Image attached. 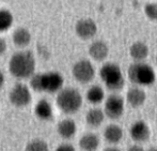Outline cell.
Here are the masks:
<instances>
[{
	"instance_id": "obj_1",
	"label": "cell",
	"mask_w": 157,
	"mask_h": 151,
	"mask_svg": "<svg viewBox=\"0 0 157 151\" xmlns=\"http://www.w3.org/2000/svg\"><path fill=\"white\" fill-rule=\"evenodd\" d=\"M9 68L13 76L17 78H27L34 72V57L30 52L16 53L11 58Z\"/></svg>"
},
{
	"instance_id": "obj_2",
	"label": "cell",
	"mask_w": 157,
	"mask_h": 151,
	"mask_svg": "<svg viewBox=\"0 0 157 151\" xmlns=\"http://www.w3.org/2000/svg\"><path fill=\"white\" fill-rule=\"evenodd\" d=\"M99 76L109 90L120 91L124 87L125 79L118 64L112 63V62L105 63L101 68Z\"/></svg>"
},
{
	"instance_id": "obj_3",
	"label": "cell",
	"mask_w": 157,
	"mask_h": 151,
	"mask_svg": "<svg viewBox=\"0 0 157 151\" xmlns=\"http://www.w3.org/2000/svg\"><path fill=\"white\" fill-rule=\"evenodd\" d=\"M128 78L138 86H150L155 81L156 75L151 66L143 62H135L128 68Z\"/></svg>"
},
{
	"instance_id": "obj_4",
	"label": "cell",
	"mask_w": 157,
	"mask_h": 151,
	"mask_svg": "<svg viewBox=\"0 0 157 151\" xmlns=\"http://www.w3.org/2000/svg\"><path fill=\"white\" fill-rule=\"evenodd\" d=\"M31 87L35 91L56 92L61 89L63 85V77L57 72H49L45 74H36L32 77Z\"/></svg>"
},
{
	"instance_id": "obj_5",
	"label": "cell",
	"mask_w": 157,
	"mask_h": 151,
	"mask_svg": "<svg viewBox=\"0 0 157 151\" xmlns=\"http://www.w3.org/2000/svg\"><path fill=\"white\" fill-rule=\"evenodd\" d=\"M59 108L65 114H74L78 112L82 105V97L78 90L74 88H66L59 92L57 97Z\"/></svg>"
},
{
	"instance_id": "obj_6",
	"label": "cell",
	"mask_w": 157,
	"mask_h": 151,
	"mask_svg": "<svg viewBox=\"0 0 157 151\" xmlns=\"http://www.w3.org/2000/svg\"><path fill=\"white\" fill-rule=\"evenodd\" d=\"M73 76L77 81L81 84L90 83L95 76V70L93 64L89 60H79L73 66Z\"/></svg>"
},
{
	"instance_id": "obj_7",
	"label": "cell",
	"mask_w": 157,
	"mask_h": 151,
	"mask_svg": "<svg viewBox=\"0 0 157 151\" xmlns=\"http://www.w3.org/2000/svg\"><path fill=\"white\" fill-rule=\"evenodd\" d=\"M124 113V100L119 94H111L105 102V115L112 120L122 117Z\"/></svg>"
},
{
	"instance_id": "obj_8",
	"label": "cell",
	"mask_w": 157,
	"mask_h": 151,
	"mask_svg": "<svg viewBox=\"0 0 157 151\" xmlns=\"http://www.w3.org/2000/svg\"><path fill=\"white\" fill-rule=\"evenodd\" d=\"M10 101L13 105L18 107L28 105L31 101V94L29 89L23 84L15 85L10 92Z\"/></svg>"
},
{
	"instance_id": "obj_9",
	"label": "cell",
	"mask_w": 157,
	"mask_h": 151,
	"mask_svg": "<svg viewBox=\"0 0 157 151\" xmlns=\"http://www.w3.org/2000/svg\"><path fill=\"white\" fill-rule=\"evenodd\" d=\"M75 31L76 34L82 40H90L96 34L97 26L94 21L90 18L80 19L77 22L75 26Z\"/></svg>"
},
{
	"instance_id": "obj_10",
	"label": "cell",
	"mask_w": 157,
	"mask_h": 151,
	"mask_svg": "<svg viewBox=\"0 0 157 151\" xmlns=\"http://www.w3.org/2000/svg\"><path fill=\"white\" fill-rule=\"evenodd\" d=\"M129 134L132 141L137 143H143L150 138L151 131H150L149 125L144 121H136L130 126Z\"/></svg>"
},
{
	"instance_id": "obj_11",
	"label": "cell",
	"mask_w": 157,
	"mask_h": 151,
	"mask_svg": "<svg viewBox=\"0 0 157 151\" xmlns=\"http://www.w3.org/2000/svg\"><path fill=\"white\" fill-rule=\"evenodd\" d=\"M145 99H147V94H145L144 90L141 89L140 87H132L126 93V100L127 103L130 106L137 108L140 107L144 104Z\"/></svg>"
},
{
	"instance_id": "obj_12",
	"label": "cell",
	"mask_w": 157,
	"mask_h": 151,
	"mask_svg": "<svg viewBox=\"0 0 157 151\" xmlns=\"http://www.w3.org/2000/svg\"><path fill=\"white\" fill-rule=\"evenodd\" d=\"M89 54L94 60L103 61L107 58L109 54V48L104 41H95L90 45Z\"/></svg>"
},
{
	"instance_id": "obj_13",
	"label": "cell",
	"mask_w": 157,
	"mask_h": 151,
	"mask_svg": "<svg viewBox=\"0 0 157 151\" xmlns=\"http://www.w3.org/2000/svg\"><path fill=\"white\" fill-rule=\"evenodd\" d=\"M129 55L136 62H142L149 56V47L143 42H135L129 48Z\"/></svg>"
},
{
	"instance_id": "obj_14",
	"label": "cell",
	"mask_w": 157,
	"mask_h": 151,
	"mask_svg": "<svg viewBox=\"0 0 157 151\" xmlns=\"http://www.w3.org/2000/svg\"><path fill=\"white\" fill-rule=\"evenodd\" d=\"M105 139L110 144H118L123 137V130L118 124H109L104 132Z\"/></svg>"
},
{
	"instance_id": "obj_15",
	"label": "cell",
	"mask_w": 157,
	"mask_h": 151,
	"mask_svg": "<svg viewBox=\"0 0 157 151\" xmlns=\"http://www.w3.org/2000/svg\"><path fill=\"white\" fill-rule=\"evenodd\" d=\"M79 146L83 151H95L99 146V137L93 133H88L80 138Z\"/></svg>"
},
{
	"instance_id": "obj_16",
	"label": "cell",
	"mask_w": 157,
	"mask_h": 151,
	"mask_svg": "<svg viewBox=\"0 0 157 151\" xmlns=\"http://www.w3.org/2000/svg\"><path fill=\"white\" fill-rule=\"evenodd\" d=\"M76 123L72 119H64L58 124V133L63 138H71L76 133Z\"/></svg>"
},
{
	"instance_id": "obj_17",
	"label": "cell",
	"mask_w": 157,
	"mask_h": 151,
	"mask_svg": "<svg viewBox=\"0 0 157 151\" xmlns=\"http://www.w3.org/2000/svg\"><path fill=\"white\" fill-rule=\"evenodd\" d=\"M105 119V113L99 108H92L86 115V121L91 128H97L103 123Z\"/></svg>"
},
{
	"instance_id": "obj_18",
	"label": "cell",
	"mask_w": 157,
	"mask_h": 151,
	"mask_svg": "<svg viewBox=\"0 0 157 151\" xmlns=\"http://www.w3.org/2000/svg\"><path fill=\"white\" fill-rule=\"evenodd\" d=\"M35 115L40 119L48 120L52 117V109L50 104L46 100H41L35 106Z\"/></svg>"
},
{
	"instance_id": "obj_19",
	"label": "cell",
	"mask_w": 157,
	"mask_h": 151,
	"mask_svg": "<svg viewBox=\"0 0 157 151\" xmlns=\"http://www.w3.org/2000/svg\"><path fill=\"white\" fill-rule=\"evenodd\" d=\"M30 40H31V35L27 29L19 28L13 33V42L15 45L19 46V47L27 46L30 43Z\"/></svg>"
},
{
	"instance_id": "obj_20",
	"label": "cell",
	"mask_w": 157,
	"mask_h": 151,
	"mask_svg": "<svg viewBox=\"0 0 157 151\" xmlns=\"http://www.w3.org/2000/svg\"><path fill=\"white\" fill-rule=\"evenodd\" d=\"M105 97V92L101 86H92L87 92V100L92 104H99Z\"/></svg>"
},
{
	"instance_id": "obj_21",
	"label": "cell",
	"mask_w": 157,
	"mask_h": 151,
	"mask_svg": "<svg viewBox=\"0 0 157 151\" xmlns=\"http://www.w3.org/2000/svg\"><path fill=\"white\" fill-rule=\"evenodd\" d=\"M13 23V16L9 11L0 10V31H4L11 27Z\"/></svg>"
},
{
	"instance_id": "obj_22",
	"label": "cell",
	"mask_w": 157,
	"mask_h": 151,
	"mask_svg": "<svg viewBox=\"0 0 157 151\" xmlns=\"http://www.w3.org/2000/svg\"><path fill=\"white\" fill-rule=\"evenodd\" d=\"M26 151H48V146L41 139H35L27 145Z\"/></svg>"
},
{
	"instance_id": "obj_23",
	"label": "cell",
	"mask_w": 157,
	"mask_h": 151,
	"mask_svg": "<svg viewBox=\"0 0 157 151\" xmlns=\"http://www.w3.org/2000/svg\"><path fill=\"white\" fill-rule=\"evenodd\" d=\"M144 13L151 21H157V2H151L144 6Z\"/></svg>"
},
{
	"instance_id": "obj_24",
	"label": "cell",
	"mask_w": 157,
	"mask_h": 151,
	"mask_svg": "<svg viewBox=\"0 0 157 151\" xmlns=\"http://www.w3.org/2000/svg\"><path fill=\"white\" fill-rule=\"evenodd\" d=\"M56 151H76V150H75V148L73 147L72 145H68V144H63V145L59 146V147L57 148Z\"/></svg>"
},
{
	"instance_id": "obj_25",
	"label": "cell",
	"mask_w": 157,
	"mask_h": 151,
	"mask_svg": "<svg viewBox=\"0 0 157 151\" xmlns=\"http://www.w3.org/2000/svg\"><path fill=\"white\" fill-rule=\"evenodd\" d=\"M6 42H4L3 39H1V38H0V56H1L4 52H6Z\"/></svg>"
},
{
	"instance_id": "obj_26",
	"label": "cell",
	"mask_w": 157,
	"mask_h": 151,
	"mask_svg": "<svg viewBox=\"0 0 157 151\" xmlns=\"http://www.w3.org/2000/svg\"><path fill=\"white\" fill-rule=\"evenodd\" d=\"M127 151H144V149L138 145H134V146H132V147L128 148Z\"/></svg>"
},
{
	"instance_id": "obj_27",
	"label": "cell",
	"mask_w": 157,
	"mask_h": 151,
	"mask_svg": "<svg viewBox=\"0 0 157 151\" xmlns=\"http://www.w3.org/2000/svg\"><path fill=\"white\" fill-rule=\"evenodd\" d=\"M3 84H4V76H3V74H2L1 71H0V89L2 88Z\"/></svg>"
},
{
	"instance_id": "obj_28",
	"label": "cell",
	"mask_w": 157,
	"mask_h": 151,
	"mask_svg": "<svg viewBox=\"0 0 157 151\" xmlns=\"http://www.w3.org/2000/svg\"><path fill=\"white\" fill-rule=\"evenodd\" d=\"M104 151H121V150H119L118 148H107V149H105Z\"/></svg>"
},
{
	"instance_id": "obj_29",
	"label": "cell",
	"mask_w": 157,
	"mask_h": 151,
	"mask_svg": "<svg viewBox=\"0 0 157 151\" xmlns=\"http://www.w3.org/2000/svg\"><path fill=\"white\" fill-rule=\"evenodd\" d=\"M147 151H157V148H151V149H149Z\"/></svg>"
},
{
	"instance_id": "obj_30",
	"label": "cell",
	"mask_w": 157,
	"mask_h": 151,
	"mask_svg": "<svg viewBox=\"0 0 157 151\" xmlns=\"http://www.w3.org/2000/svg\"><path fill=\"white\" fill-rule=\"evenodd\" d=\"M156 63H157V55H156Z\"/></svg>"
}]
</instances>
